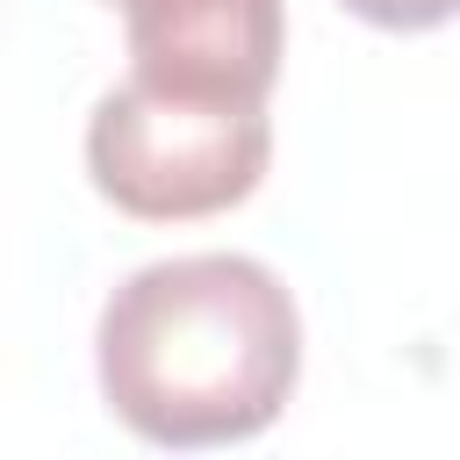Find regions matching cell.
<instances>
[{
	"instance_id": "6da1fadb",
	"label": "cell",
	"mask_w": 460,
	"mask_h": 460,
	"mask_svg": "<svg viewBox=\"0 0 460 460\" xmlns=\"http://www.w3.org/2000/svg\"><path fill=\"white\" fill-rule=\"evenodd\" d=\"M108 410L151 446L259 438L302 374V316L273 266L187 252L137 266L93 331Z\"/></svg>"
},
{
	"instance_id": "7a4b0ae2",
	"label": "cell",
	"mask_w": 460,
	"mask_h": 460,
	"mask_svg": "<svg viewBox=\"0 0 460 460\" xmlns=\"http://www.w3.org/2000/svg\"><path fill=\"white\" fill-rule=\"evenodd\" d=\"M266 158L273 122L252 93H208L129 72L115 93L93 101L86 122V172L137 223L223 216L266 180Z\"/></svg>"
},
{
	"instance_id": "277c9868",
	"label": "cell",
	"mask_w": 460,
	"mask_h": 460,
	"mask_svg": "<svg viewBox=\"0 0 460 460\" xmlns=\"http://www.w3.org/2000/svg\"><path fill=\"white\" fill-rule=\"evenodd\" d=\"M345 7L374 29H438V22H453L460 0H345Z\"/></svg>"
},
{
	"instance_id": "3957f363",
	"label": "cell",
	"mask_w": 460,
	"mask_h": 460,
	"mask_svg": "<svg viewBox=\"0 0 460 460\" xmlns=\"http://www.w3.org/2000/svg\"><path fill=\"white\" fill-rule=\"evenodd\" d=\"M129 29V72L208 86V93H252L266 101L288 50L280 0H115Z\"/></svg>"
}]
</instances>
